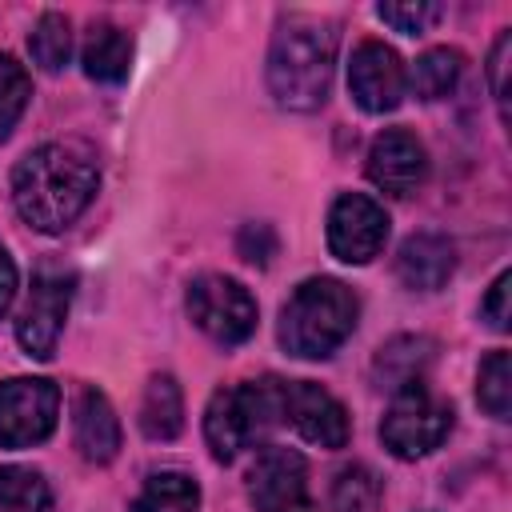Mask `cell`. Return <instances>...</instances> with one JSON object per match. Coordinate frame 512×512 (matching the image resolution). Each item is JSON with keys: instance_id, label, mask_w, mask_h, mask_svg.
Segmentation results:
<instances>
[{"instance_id": "obj_1", "label": "cell", "mask_w": 512, "mask_h": 512, "mask_svg": "<svg viewBox=\"0 0 512 512\" xmlns=\"http://www.w3.org/2000/svg\"><path fill=\"white\" fill-rule=\"evenodd\" d=\"M100 172L84 144L52 140L12 168V204L36 232H64L96 196Z\"/></svg>"}, {"instance_id": "obj_2", "label": "cell", "mask_w": 512, "mask_h": 512, "mask_svg": "<svg viewBox=\"0 0 512 512\" xmlns=\"http://www.w3.org/2000/svg\"><path fill=\"white\" fill-rule=\"evenodd\" d=\"M336 24L320 16H288L272 32L268 48V92L288 112H316L328 100L336 68Z\"/></svg>"}, {"instance_id": "obj_3", "label": "cell", "mask_w": 512, "mask_h": 512, "mask_svg": "<svg viewBox=\"0 0 512 512\" xmlns=\"http://www.w3.org/2000/svg\"><path fill=\"white\" fill-rule=\"evenodd\" d=\"M356 316H360V300L348 284H340L332 276H312L280 308L276 336L288 356L324 360L352 336Z\"/></svg>"}, {"instance_id": "obj_4", "label": "cell", "mask_w": 512, "mask_h": 512, "mask_svg": "<svg viewBox=\"0 0 512 512\" xmlns=\"http://www.w3.org/2000/svg\"><path fill=\"white\" fill-rule=\"evenodd\" d=\"M284 424V380H244L212 392L204 408V440L220 464L236 460L244 448L264 440Z\"/></svg>"}, {"instance_id": "obj_5", "label": "cell", "mask_w": 512, "mask_h": 512, "mask_svg": "<svg viewBox=\"0 0 512 512\" xmlns=\"http://www.w3.org/2000/svg\"><path fill=\"white\" fill-rule=\"evenodd\" d=\"M452 432V404L440 400L424 380L392 392V404L380 420V440L396 460H420L444 444Z\"/></svg>"}, {"instance_id": "obj_6", "label": "cell", "mask_w": 512, "mask_h": 512, "mask_svg": "<svg viewBox=\"0 0 512 512\" xmlns=\"http://www.w3.org/2000/svg\"><path fill=\"white\" fill-rule=\"evenodd\" d=\"M184 304H188L192 324L208 340H216L224 348H236L256 332V300H252V292L240 280L224 276V272L196 276L188 284V300Z\"/></svg>"}, {"instance_id": "obj_7", "label": "cell", "mask_w": 512, "mask_h": 512, "mask_svg": "<svg viewBox=\"0 0 512 512\" xmlns=\"http://www.w3.org/2000/svg\"><path fill=\"white\" fill-rule=\"evenodd\" d=\"M60 416V388L44 376H12L0 384V444H44Z\"/></svg>"}, {"instance_id": "obj_8", "label": "cell", "mask_w": 512, "mask_h": 512, "mask_svg": "<svg viewBox=\"0 0 512 512\" xmlns=\"http://www.w3.org/2000/svg\"><path fill=\"white\" fill-rule=\"evenodd\" d=\"M72 284H76V276L64 268H40L32 276V292H28L24 312L16 320V340H20L24 356L52 360L68 304H72Z\"/></svg>"}, {"instance_id": "obj_9", "label": "cell", "mask_w": 512, "mask_h": 512, "mask_svg": "<svg viewBox=\"0 0 512 512\" xmlns=\"http://www.w3.org/2000/svg\"><path fill=\"white\" fill-rule=\"evenodd\" d=\"M248 496L256 512H316L308 492V464L300 452L268 444L248 472Z\"/></svg>"}, {"instance_id": "obj_10", "label": "cell", "mask_w": 512, "mask_h": 512, "mask_svg": "<svg viewBox=\"0 0 512 512\" xmlns=\"http://www.w3.org/2000/svg\"><path fill=\"white\" fill-rule=\"evenodd\" d=\"M388 240V212L360 192L336 196L328 208V248L344 264H368Z\"/></svg>"}, {"instance_id": "obj_11", "label": "cell", "mask_w": 512, "mask_h": 512, "mask_svg": "<svg viewBox=\"0 0 512 512\" xmlns=\"http://www.w3.org/2000/svg\"><path fill=\"white\" fill-rule=\"evenodd\" d=\"M348 92L372 116L392 112L408 92V72H404V60L396 56V48H388L384 40L356 44L352 64H348Z\"/></svg>"}, {"instance_id": "obj_12", "label": "cell", "mask_w": 512, "mask_h": 512, "mask_svg": "<svg viewBox=\"0 0 512 512\" xmlns=\"http://www.w3.org/2000/svg\"><path fill=\"white\" fill-rule=\"evenodd\" d=\"M284 424H292L316 448H344L348 444L344 404L312 380H288L284 384Z\"/></svg>"}, {"instance_id": "obj_13", "label": "cell", "mask_w": 512, "mask_h": 512, "mask_svg": "<svg viewBox=\"0 0 512 512\" xmlns=\"http://www.w3.org/2000/svg\"><path fill=\"white\" fill-rule=\"evenodd\" d=\"M368 180L384 196H412L428 180V152L408 128H384L368 148Z\"/></svg>"}, {"instance_id": "obj_14", "label": "cell", "mask_w": 512, "mask_h": 512, "mask_svg": "<svg viewBox=\"0 0 512 512\" xmlns=\"http://www.w3.org/2000/svg\"><path fill=\"white\" fill-rule=\"evenodd\" d=\"M456 272V244L440 232H416L396 252V280L412 292H436Z\"/></svg>"}, {"instance_id": "obj_15", "label": "cell", "mask_w": 512, "mask_h": 512, "mask_svg": "<svg viewBox=\"0 0 512 512\" xmlns=\"http://www.w3.org/2000/svg\"><path fill=\"white\" fill-rule=\"evenodd\" d=\"M72 440L88 464H108L120 452V416L100 388H80L72 408Z\"/></svg>"}, {"instance_id": "obj_16", "label": "cell", "mask_w": 512, "mask_h": 512, "mask_svg": "<svg viewBox=\"0 0 512 512\" xmlns=\"http://www.w3.org/2000/svg\"><path fill=\"white\" fill-rule=\"evenodd\" d=\"M80 64L88 72V80H100V84H120L132 68V40L124 28L100 20L88 28V40H84V52H80Z\"/></svg>"}, {"instance_id": "obj_17", "label": "cell", "mask_w": 512, "mask_h": 512, "mask_svg": "<svg viewBox=\"0 0 512 512\" xmlns=\"http://www.w3.org/2000/svg\"><path fill=\"white\" fill-rule=\"evenodd\" d=\"M184 428V396L176 376L160 372L148 380L144 400H140V432L148 440H176Z\"/></svg>"}, {"instance_id": "obj_18", "label": "cell", "mask_w": 512, "mask_h": 512, "mask_svg": "<svg viewBox=\"0 0 512 512\" xmlns=\"http://www.w3.org/2000/svg\"><path fill=\"white\" fill-rule=\"evenodd\" d=\"M428 364H432V340H428V336H396V340H388V344L380 348V356H376V376H380L392 392H400V388L424 380V368H428Z\"/></svg>"}, {"instance_id": "obj_19", "label": "cell", "mask_w": 512, "mask_h": 512, "mask_svg": "<svg viewBox=\"0 0 512 512\" xmlns=\"http://www.w3.org/2000/svg\"><path fill=\"white\" fill-rule=\"evenodd\" d=\"M200 488L184 472H152L128 512H196Z\"/></svg>"}, {"instance_id": "obj_20", "label": "cell", "mask_w": 512, "mask_h": 512, "mask_svg": "<svg viewBox=\"0 0 512 512\" xmlns=\"http://www.w3.org/2000/svg\"><path fill=\"white\" fill-rule=\"evenodd\" d=\"M460 72H464V56L456 48H428L412 72H408V88L420 96V100H444L452 96V88L460 84Z\"/></svg>"}, {"instance_id": "obj_21", "label": "cell", "mask_w": 512, "mask_h": 512, "mask_svg": "<svg viewBox=\"0 0 512 512\" xmlns=\"http://www.w3.org/2000/svg\"><path fill=\"white\" fill-rule=\"evenodd\" d=\"M52 488L36 468L4 464L0 468V512H48Z\"/></svg>"}, {"instance_id": "obj_22", "label": "cell", "mask_w": 512, "mask_h": 512, "mask_svg": "<svg viewBox=\"0 0 512 512\" xmlns=\"http://www.w3.org/2000/svg\"><path fill=\"white\" fill-rule=\"evenodd\" d=\"M476 400L488 416L496 420H508L512 412V356L504 348L488 352L480 360V372H476Z\"/></svg>"}, {"instance_id": "obj_23", "label": "cell", "mask_w": 512, "mask_h": 512, "mask_svg": "<svg viewBox=\"0 0 512 512\" xmlns=\"http://www.w3.org/2000/svg\"><path fill=\"white\" fill-rule=\"evenodd\" d=\"M28 52L44 72H60L72 56V24L60 12H44L28 32Z\"/></svg>"}, {"instance_id": "obj_24", "label": "cell", "mask_w": 512, "mask_h": 512, "mask_svg": "<svg viewBox=\"0 0 512 512\" xmlns=\"http://www.w3.org/2000/svg\"><path fill=\"white\" fill-rule=\"evenodd\" d=\"M380 508V480L364 464H348L332 480V512H376Z\"/></svg>"}, {"instance_id": "obj_25", "label": "cell", "mask_w": 512, "mask_h": 512, "mask_svg": "<svg viewBox=\"0 0 512 512\" xmlns=\"http://www.w3.org/2000/svg\"><path fill=\"white\" fill-rule=\"evenodd\" d=\"M28 96H32V80L24 72V64L8 52H0V140L16 128V120L24 116L28 108Z\"/></svg>"}, {"instance_id": "obj_26", "label": "cell", "mask_w": 512, "mask_h": 512, "mask_svg": "<svg viewBox=\"0 0 512 512\" xmlns=\"http://www.w3.org/2000/svg\"><path fill=\"white\" fill-rule=\"evenodd\" d=\"M376 16L384 24H392L396 32H404V36H420V32H428L444 16V8L428 4V0H404V4H380Z\"/></svg>"}, {"instance_id": "obj_27", "label": "cell", "mask_w": 512, "mask_h": 512, "mask_svg": "<svg viewBox=\"0 0 512 512\" xmlns=\"http://www.w3.org/2000/svg\"><path fill=\"white\" fill-rule=\"evenodd\" d=\"M508 284H512V272H500V276L492 280L484 304H480V316H484L488 328H496V332L508 328Z\"/></svg>"}, {"instance_id": "obj_28", "label": "cell", "mask_w": 512, "mask_h": 512, "mask_svg": "<svg viewBox=\"0 0 512 512\" xmlns=\"http://www.w3.org/2000/svg\"><path fill=\"white\" fill-rule=\"evenodd\" d=\"M276 252V236L268 224H248L240 232V256L252 260V264H268V256Z\"/></svg>"}, {"instance_id": "obj_29", "label": "cell", "mask_w": 512, "mask_h": 512, "mask_svg": "<svg viewBox=\"0 0 512 512\" xmlns=\"http://www.w3.org/2000/svg\"><path fill=\"white\" fill-rule=\"evenodd\" d=\"M508 48H512V36H508V32H500V40H496V48H492V56H488L492 96H496V104H500V116H504V120H508V100H504V72H508Z\"/></svg>"}, {"instance_id": "obj_30", "label": "cell", "mask_w": 512, "mask_h": 512, "mask_svg": "<svg viewBox=\"0 0 512 512\" xmlns=\"http://www.w3.org/2000/svg\"><path fill=\"white\" fill-rule=\"evenodd\" d=\"M12 296H16V264H12V256H8V248L0 244V316L8 312V304H12Z\"/></svg>"}]
</instances>
